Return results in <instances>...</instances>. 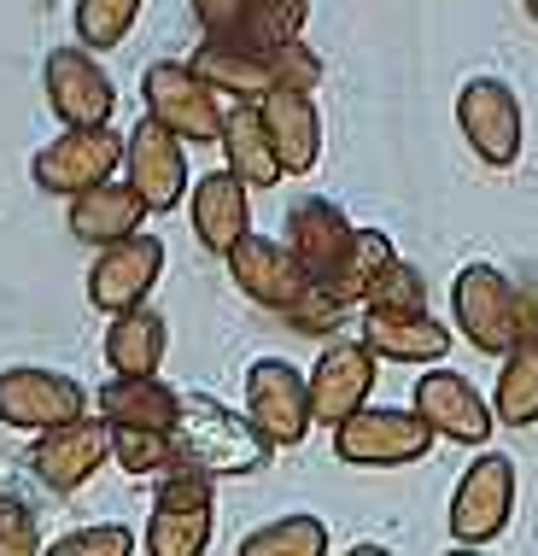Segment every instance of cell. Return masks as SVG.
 <instances>
[{"label": "cell", "instance_id": "1", "mask_svg": "<svg viewBox=\"0 0 538 556\" xmlns=\"http://www.w3.org/2000/svg\"><path fill=\"white\" fill-rule=\"evenodd\" d=\"M188 65L200 71L217 94H234V100H246V106H264L276 88H310V94H317V83H322V59L305 48V36L281 41V48H241V41L200 36V48H193Z\"/></svg>", "mask_w": 538, "mask_h": 556}, {"label": "cell", "instance_id": "2", "mask_svg": "<svg viewBox=\"0 0 538 556\" xmlns=\"http://www.w3.org/2000/svg\"><path fill=\"white\" fill-rule=\"evenodd\" d=\"M176 445H182V463L212 480L229 475H258L269 469L276 445L269 433L252 422L246 410H229L212 393H182V422H176Z\"/></svg>", "mask_w": 538, "mask_h": 556}, {"label": "cell", "instance_id": "3", "mask_svg": "<svg viewBox=\"0 0 538 556\" xmlns=\"http://www.w3.org/2000/svg\"><path fill=\"white\" fill-rule=\"evenodd\" d=\"M451 317L462 328V340L486 357H510L521 340L533 334L527 299L498 264H462L451 281Z\"/></svg>", "mask_w": 538, "mask_h": 556}, {"label": "cell", "instance_id": "4", "mask_svg": "<svg viewBox=\"0 0 538 556\" xmlns=\"http://www.w3.org/2000/svg\"><path fill=\"white\" fill-rule=\"evenodd\" d=\"M439 433L427 428V416L398 410V404H363L351 422L334 428V457L351 469H404V463H422Z\"/></svg>", "mask_w": 538, "mask_h": 556}, {"label": "cell", "instance_id": "5", "mask_svg": "<svg viewBox=\"0 0 538 556\" xmlns=\"http://www.w3.org/2000/svg\"><path fill=\"white\" fill-rule=\"evenodd\" d=\"M217 528V480L200 469H170L153 492L146 556H205Z\"/></svg>", "mask_w": 538, "mask_h": 556}, {"label": "cell", "instance_id": "6", "mask_svg": "<svg viewBox=\"0 0 538 556\" xmlns=\"http://www.w3.org/2000/svg\"><path fill=\"white\" fill-rule=\"evenodd\" d=\"M124 159H129V135H117L112 124L106 129H59L48 147H36L29 182L41 193H59V200H77V193L112 182Z\"/></svg>", "mask_w": 538, "mask_h": 556}, {"label": "cell", "instance_id": "7", "mask_svg": "<svg viewBox=\"0 0 538 556\" xmlns=\"http://www.w3.org/2000/svg\"><path fill=\"white\" fill-rule=\"evenodd\" d=\"M141 100H146V117H158L170 135L182 141H222V124H229V106L217 100V88L200 77L182 59H153L141 71Z\"/></svg>", "mask_w": 538, "mask_h": 556}, {"label": "cell", "instance_id": "8", "mask_svg": "<svg viewBox=\"0 0 538 556\" xmlns=\"http://www.w3.org/2000/svg\"><path fill=\"white\" fill-rule=\"evenodd\" d=\"M88 416V387L65 369H41V364H18L0 369V422L18 433H53Z\"/></svg>", "mask_w": 538, "mask_h": 556}, {"label": "cell", "instance_id": "9", "mask_svg": "<svg viewBox=\"0 0 538 556\" xmlns=\"http://www.w3.org/2000/svg\"><path fill=\"white\" fill-rule=\"evenodd\" d=\"M457 129L462 141L474 147V159L491 164V170H510L521 159V141H527V112H521V94L503 77H469L457 94Z\"/></svg>", "mask_w": 538, "mask_h": 556}, {"label": "cell", "instance_id": "10", "mask_svg": "<svg viewBox=\"0 0 538 556\" xmlns=\"http://www.w3.org/2000/svg\"><path fill=\"white\" fill-rule=\"evenodd\" d=\"M515 516V463L503 451H481L462 469L457 492H451V539L457 545H491Z\"/></svg>", "mask_w": 538, "mask_h": 556}, {"label": "cell", "instance_id": "11", "mask_svg": "<svg viewBox=\"0 0 538 556\" xmlns=\"http://www.w3.org/2000/svg\"><path fill=\"white\" fill-rule=\"evenodd\" d=\"M41 88H48V106L65 129H106L112 112H117V83L106 77V65H100L82 41L48 53Z\"/></svg>", "mask_w": 538, "mask_h": 556}, {"label": "cell", "instance_id": "12", "mask_svg": "<svg viewBox=\"0 0 538 556\" xmlns=\"http://www.w3.org/2000/svg\"><path fill=\"white\" fill-rule=\"evenodd\" d=\"M246 416L269 433V445L287 451V445H305L310 440V375L293 369L287 357H258L246 369Z\"/></svg>", "mask_w": 538, "mask_h": 556}, {"label": "cell", "instance_id": "13", "mask_svg": "<svg viewBox=\"0 0 538 556\" xmlns=\"http://www.w3.org/2000/svg\"><path fill=\"white\" fill-rule=\"evenodd\" d=\"M200 36L241 41V48H281L305 36L310 0H188Z\"/></svg>", "mask_w": 538, "mask_h": 556}, {"label": "cell", "instance_id": "14", "mask_svg": "<svg viewBox=\"0 0 538 556\" xmlns=\"http://www.w3.org/2000/svg\"><path fill=\"white\" fill-rule=\"evenodd\" d=\"M124 182L141 193L153 212H170V205H182L193 182H188V141L182 135H170L158 124V117H141V124L129 129V159H124Z\"/></svg>", "mask_w": 538, "mask_h": 556}, {"label": "cell", "instance_id": "15", "mask_svg": "<svg viewBox=\"0 0 538 556\" xmlns=\"http://www.w3.org/2000/svg\"><path fill=\"white\" fill-rule=\"evenodd\" d=\"M164 276V240L158 235H129L117 247H100L94 269H88V305L117 317V311L146 305V293Z\"/></svg>", "mask_w": 538, "mask_h": 556}, {"label": "cell", "instance_id": "16", "mask_svg": "<svg viewBox=\"0 0 538 556\" xmlns=\"http://www.w3.org/2000/svg\"><path fill=\"white\" fill-rule=\"evenodd\" d=\"M222 264H229V281H234V288H241V293L252 299V305L276 311V317H287L298 299L310 293V276H305V264L293 258L287 240L246 235V240H241V247H234Z\"/></svg>", "mask_w": 538, "mask_h": 556}, {"label": "cell", "instance_id": "17", "mask_svg": "<svg viewBox=\"0 0 538 556\" xmlns=\"http://www.w3.org/2000/svg\"><path fill=\"white\" fill-rule=\"evenodd\" d=\"M287 247H293V258L305 264V276L317 281V288H334L340 264H346L351 247H357V223L340 212L334 200L305 193V200L287 205Z\"/></svg>", "mask_w": 538, "mask_h": 556}, {"label": "cell", "instance_id": "18", "mask_svg": "<svg viewBox=\"0 0 538 556\" xmlns=\"http://www.w3.org/2000/svg\"><path fill=\"white\" fill-rule=\"evenodd\" d=\"M415 410L427 416V428L439 440H457V445H486L491 428H498V410H491V399H481V387L439 364L415 375Z\"/></svg>", "mask_w": 538, "mask_h": 556}, {"label": "cell", "instance_id": "19", "mask_svg": "<svg viewBox=\"0 0 538 556\" xmlns=\"http://www.w3.org/2000/svg\"><path fill=\"white\" fill-rule=\"evenodd\" d=\"M375 369H381V357L363 340L328 345L317 357V369H310V410H317V422H328V428L351 422L369 404V393H375Z\"/></svg>", "mask_w": 538, "mask_h": 556}, {"label": "cell", "instance_id": "20", "mask_svg": "<svg viewBox=\"0 0 538 556\" xmlns=\"http://www.w3.org/2000/svg\"><path fill=\"white\" fill-rule=\"evenodd\" d=\"M112 457V422H71V428H53L29 445V475L41 480L48 492H77L82 480H94V469Z\"/></svg>", "mask_w": 538, "mask_h": 556}, {"label": "cell", "instance_id": "21", "mask_svg": "<svg viewBox=\"0 0 538 556\" xmlns=\"http://www.w3.org/2000/svg\"><path fill=\"white\" fill-rule=\"evenodd\" d=\"M188 217H193V235H200L217 258H229V252L252 235V188L234 170L200 176L188 193Z\"/></svg>", "mask_w": 538, "mask_h": 556}, {"label": "cell", "instance_id": "22", "mask_svg": "<svg viewBox=\"0 0 538 556\" xmlns=\"http://www.w3.org/2000/svg\"><path fill=\"white\" fill-rule=\"evenodd\" d=\"M264 129L276 141V159L287 176H310L322 159V112L310 88H276L264 100Z\"/></svg>", "mask_w": 538, "mask_h": 556}, {"label": "cell", "instance_id": "23", "mask_svg": "<svg viewBox=\"0 0 538 556\" xmlns=\"http://www.w3.org/2000/svg\"><path fill=\"white\" fill-rule=\"evenodd\" d=\"M146 212H153V205H146L129 182H117V176H112V182L77 193L71 212H65V223H71V235H77L82 247H117V240L141 235Z\"/></svg>", "mask_w": 538, "mask_h": 556}, {"label": "cell", "instance_id": "24", "mask_svg": "<svg viewBox=\"0 0 538 556\" xmlns=\"http://www.w3.org/2000/svg\"><path fill=\"white\" fill-rule=\"evenodd\" d=\"M100 416L112 428H158V433H176L182 422V393L158 375H112L100 387Z\"/></svg>", "mask_w": 538, "mask_h": 556}, {"label": "cell", "instance_id": "25", "mask_svg": "<svg viewBox=\"0 0 538 556\" xmlns=\"http://www.w3.org/2000/svg\"><path fill=\"white\" fill-rule=\"evenodd\" d=\"M369 345V352L381 357V364H445V352H451V328L433 323L427 317H381V311H363V334H357Z\"/></svg>", "mask_w": 538, "mask_h": 556}, {"label": "cell", "instance_id": "26", "mask_svg": "<svg viewBox=\"0 0 538 556\" xmlns=\"http://www.w3.org/2000/svg\"><path fill=\"white\" fill-rule=\"evenodd\" d=\"M217 147H222V170H234L246 188H276L281 176H287L281 159H276V141H269V129H264V106L234 100Z\"/></svg>", "mask_w": 538, "mask_h": 556}, {"label": "cell", "instance_id": "27", "mask_svg": "<svg viewBox=\"0 0 538 556\" xmlns=\"http://www.w3.org/2000/svg\"><path fill=\"white\" fill-rule=\"evenodd\" d=\"M164 352H170V323L153 305H134V311H117L112 317V328H106L112 375H158Z\"/></svg>", "mask_w": 538, "mask_h": 556}, {"label": "cell", "instance_id": "28", "mask_svg": "<svg viewBox=\"0 0 538 556\" xmlns=\"http://www.w3.org/2000/svg\"><path fill=\"white\" fill-rule=\"evenodd\" d=\"M491 410H498V428H527L538 422V328L503 357L498 369V393H491Z\"/></svg>", "mask_w": 538, "mask_h": 556}, {"label": "cell", "instance_id": "29", "mask_svg": "<svg viewBox=\"0 0 538 556\" xmlns=\"http://www.w3.org/2000/svg\"><path fill=\"white\" fill-rule=\"evenodd\" d=\"M393 264H398V247H393V235H386V229H357V247H351V258L340 264L334 288H322V293H334L346 311H357V305H369V293H375V281H381Z\"/></svg>", "mask_w": 538, "mask_h": 556}, {"label": "cell", "instance_id": "30", "mask_svg": "<svg viewBox=\"0 0 538 556\" xmlns=\"http://www.w3.org/2000/svg\"><path fill=\"white\" fill-rule=\"evenodd\" d=\"M241 556H328V521L322 516H276L241 539Z\"/></svg>", "mask_w": 538, "mask_h": 556}, {"label": "cell", "instance_id": "31", "mask_svg": "<svg viewBox=\"0 0 538 556\" xmlns=\"http://www.w3.org/2000/svg\"><path fill=\"white\" fill-rule=\"evenodd\" d=\"M112 457H117V469H124V475H170V469H188L176 433H158V428H112Z\"/></svg>", "mask_w": 538, "mask_h": 556}, {"label": "cell", "instance_id": "32", "mask_svg": "<svg viewBox=\"0 0 538 556\" xmlns=\"http://www.w3.org/2000/svg\"><path fill=\"white\" fill-rule=\"evenodd\" d=\"M141 18V0H77V41L88 53L117 48Z\"/></svg>", "mask_w": 538, "mask_h": 556}, {"label": "cell", "instance_id": "33", "mask_svg": "<svg viewBox=\"0 0 538 556\" xmlns=\"http://www.w3.org/2000/svg\"><path fill=\"white\" fill-rule=\"evenodd\" d=\"M363 311H381V317H427V276L415 264H393L386 276L375 281V293H369Z\"/></svg>", "mask_w": 538, "mask_h": 556}, {"label": "cell", "instance_id": "34", "mask_svg": "<svg viewBox=\"0 0 538 556\" xmlns=\"http://www.w3.org/2000/svg\"><path fill=\"white\" fill-rule=\"evenodd\" d=\"M48 556H134V533L124 528V521H100V528L65 533Z\"/></svg>", "mask_w": 538, "mask_h": 556}, {"label": "cell", "instance_id": "35", "mask_svg": "<svg viewBox=\"0 0 538 556\" xmlns=\"http://www.w3.org/2000/svg\"><path fill=\"white\" fill-rule=\"evenodd\" d=\"M0 556H41V528L36 509L12 492H0Z\"/></svg>", "mask_w": 538, "mask_h": 556}, {"label": "cell", "instance_id": "36", "mask_svg": "<svg viewBox=\"0 0 538 556\" xmlns=\"http://www.w3.org/2000/svg\"><path fill=\"white\" fill-rule=\"evenodd\" d=\"M340 323H346V305H340L334 293H322L317 281H310V293L287 311V328H298V334H334Z\"/></svg>", "mask_w": 538, "mask_h": 556}, {"label": "cell", "instance_id": "37", "mask_svg": "<svg viewBox=\"0 0 538 556\" xmlns=\"http://www.w3.org/2000/svg\"><path fill=\"white\" fill-rule=\"evenodd\" d=\"M346 556H393V551H386V545H375V539H363V545H351Z\"/></svg>", "mask_w": 538, "mask_h": 556}, {"label": "cell", "instance_id": "38", "mask_svg": "<svg viewBox=\"0 0 538 556\" xmlns=\"http://www.w3.org/2000/svg\"><path fill=\"white\" fill-rule=\"evenodd\" d=\"M445 556H486V551H481V545H451Z\"/></svg>", "mask_w": 538, "mask_h": 556}, {"label": "cell", "instance_id": "39", "mask_svg": "<svg viewBox=\"0 0 538 556\" xmlns=\"http://www.w3.org/2000/svg\"><path fill=\"white\" fill-rule=\"evenodd\" d=\"M527 18H533V24H538V0H527Z\"/></svg>", "mask_w": 538, "mask_h": 556}]
</instances>
